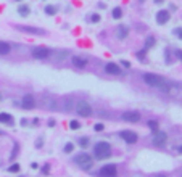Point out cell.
Segmentation results:
<instances>
[{
    "mask_svg": "<svg viewBox=\"0 0 182 177\" xmlns=\"http://www.w3.org/2000/svg\"><path fill=\"white\" fill-rule=\"evenodd\" d=\"M143 82L148 84L150 87H155V89H160L161 92L165 94H169L171 92V82H168L165 77L158 76V74H153V72H145L143 74Z\"/></svg>",
    "mask_w": 182,
    "mask_h": 177,
    "instance_id": "1",
    "label": "cell"
},
{
    "mask_svg": "<svg viewBox=\"0 0 182 177\" xmlns=\"http://www.w3.org/2000/svg\"><path fill=\"white\" fill-rule=\"evenodd\" d=\"M93 156L97 160H107L111 156V145L108 142H98L93 145Z\"/></svg>",
    "mask_w": 182,
    "mask_h": 177,
    "instance_id": "2",
    "label": "cell"
},
{
    "mask_svg": "<svg viewBox=\"0 0 182 177\" xmlns=\"http://www.w3.org/2000/svg\"><path fill=\"white\" fill-rule=\"evenodd\" d=\"M74 163L76 164H79V167H82L84 171H89L90 167L93 166V160H92V156L87 155V153H79L78 156L74 158Z\"/></svg>",
    "mask_w": 182,
    "mask_h": 177,
    "instance_id": "3",
    "label": "cell"
},
{
    "mask_svg": "<svg viewBox=\"0 0 182 177\" xmlns=\"http://www.w3.org/2000/svg\"><path fill=\"white\" fill-rule=\"evenodd\" d=\"M76 111H78V114L82 116V118L92 116V106L87 101H78V103H76Z\"/></svg>",
    "mask_w": 182,
    "mask_h": 177,
    "instance_id": "4",
    "label": "cell"
},
{
    "mask_svg": "<svg viewBox=\"0 0 182 177\" xmlns=\"http://www.w3.org/2000/svg\"><path fill=\"white\" fill-rule=\"evenodd\" d=\"M52 53L53 52L50 49H47V47H36V49H32V57L37 58V60H45V58H49Z\"/></svg>",
    "mask_w": 182,
    "mask_h": 177,
    "instance_id": "5",
    "label": "cell"
},
{
    "mask_svg": "<svg viewBox=\"0 0 182 177\" xmlns=\"http://www.w3.org/2000/svg\"><path fill=\"white\" fill-rule=\"evenodd\" d=\"M119 137H121L126 143H129V145L137 143V140H139L137 134H136V132H132V130H121V132H119Z\"/></svg>",
    "mask_w": 182,
    "mask_h": 177,
    "instance_id": "6",
    "label": "cell"
},
{
    "mask_svg": "<svg viewBox=\"0 0 182 177\" xmlns=\"http://www.w3.org/2000/svg\"><path fill=\"white\" fill-rule=\"evenodd\" d=\"M116 166L114 164H107V166H103L102 169H100V177H116Z\"/></svg>",
    "mask_w": 182,
    "mask_h": 177,
    "instance_id": "7",
    "label": "cell"
},
{
    "mask_svg": "<svg viewBox=\"0 0 182 177\" xmlns=\"http://www.w3.org/2000/svg\"><path fill=\"white\" fill-rule=\"evenodd\" d=\"M166 142H168L166 132H163V130H156V132L153 134V143H155V145L163 147V145H166Z\"/></svg>",
    "mask_w": 182,
    "mask_h": 177,
    "instance_id": "8",
    "label": "cell"
},
{
    "mask_svg": "<svg viewBox=\"0 0 182 177\" xmlns=\"http://www.w3.org/2000/svg\"><path fill=\"white\" fill-rule=\"evenodd\" d=\"M122 119L126 121V123H139L140 121V113L139 111H126V113L122 114Z\"/></svg>",
    "mask_w": 182,
    "mask_h": 177,
    "instance_id": "9",
    "label": "cell"
},
{
    "mask_svg": "<svg viewBox=\"0 0 182 177\" xmlns=\"http://www.w3.org/2000/svg\"><path fill=\"white\" fill-rule=\"evenodd\" d=\"M16 29L21 31V32L34 34V35H42V34H45L42 29H37V27H32V26H16Z\"/></svg>",
    "mask_w": 182,
    "mask_h": 177,
    "instance_id": "10",
    "label": "cell"
},
{
    "mask_svg": "<svg viewBox=\"0 0 182 177\" xmlns=\"http://www.w3.org/2000/svg\"><path fill=\"white\" fill-rule=\"evenodd\" d=\"M21 106H23L24 109H32V108L36 106L34 97H32V95H24V97H23V101H21Z\"/></svg>",
    "mask_w": 182,
    "mask_h": 177,
    "instance_id": "11",
    "label": "cell"
},
{
    "mask_svg": "<svg viewBox=\"0 0 182 177\" xmlns=\"http://www.w3.org/2000/svg\"><path fill=\"white\" fill-rule=\"evenodd\" d=\"M169 18H171V15H169L168 10H160L156 13V23L158 24H166L169 21Z\"/></svg>",
    "mask_w": 182,
    "mask_h": 177,
    "instance_id": "12",
    "label": "cell"
},
{
    "mask_svg": "<svg viewBox=\"0 0 182 177\" xmlns=\"http://www.w3.org/2000/svg\"><path fill=\"white\" fill-rule=\"evenodd\" d=\"M105 71H107L108 74H113V76H119L121 74V68L116 63H108L107 66H105Z\"/></svg>",
    "mask_w": 182,
    "mask_h": 177,
    "instance_id": "13",
    "label": "cell"
},
{
    "mask_svg": "<svg viewBox=\"0 0 182 177\" xmlns=\"http://www.w3.org/2000/svg\"><path fill=\"white\" fill-rule=\"evenodd\" d=\"M71 63H73V66L79 68V69L87 66V60L82 58V57H73V58H71Z\"/></svg>",
    "mask_w": 182,
    "mask_h": 177,
    "instance_id": "14",
    "label": "cell"
},
{
    "mask_svg": "<svg viewBox=\"0 0 182 177\" xmlns=\"http://www.w3.org/2000/svg\"><path fill=\"white\" fill-rule=\"evenodd\" d=\"M116 34H118V39L119 40H124L127 37V34H129V29H127V26H118V31H116Z\"/></svg>",
    "mask_w": 182,
    "mask_h": 177,
    "instance_id": "15",
    "label": "cell"
},
{
    "mask_svg": "<svg viewBox=\"0 0 182 177\" xmlns=\"http://www.w3.org/2000/svg\"><path fill=\"white\" fill-rule=\"evenodd\" d=\"M42 101L45 103V106H47V108H50V109H53V108H55V100H53V97H50L49 94H45V95L42 97Z\"/></svg>",
    "mask_w": 182,
    "mask_h": 177,
    "instance_id": "16",
    "label": "cell"
},
{
    "mask_svg": "<svg viewBox=\"0 0 182 177\" xmlns=\"http://www.w3.org/2000/svg\"><path fill=\"white\" fill-rule=\"evenodd\" d=\"M0 123L12 126V124H13V116L8 114V113H0Z\"/></svg>",
    "mask_w": 182,
    "mask_h": 177,
    "instance_id": "17",
    "label": "cell"
},
{
    "mask_svg": "<svg viewBox=\"0 0 182 177\" xmlns=\"http://www.w3.org/2000/svg\"><path fill=\"white\" fill-rule=\"evenodd\" d=\"M10 50H12L10 44L0 40V55H8V53H10Z\"/></svg>",
    "mask_w": 182,
    "mask_h": 177,
    "instance_id": "18",
    "label": "cell"
},
{
    "mask_svg": "<svg viewBox=\"0 0 182 177\" xmlns=\"http://www.w3.org/2000/svg\"><path fill=\"white\" fill-rule=\"evenodd\" d=\"M18 13L23 15V16H27V15L31 13V8L27 7V5H20V7H18Z\"/></svg>",
    "mask_w": 182,
    "mask_h": 177,
    "instance_id": "19",
    "label": "cell"
},
{
    "mask_svg": "<svg viewBox=\"0 0 182 177\" xmlns=\"http://www.w3.org/2000/svg\"><path fill=\"white\" fill-rule=\"evenodd\" d=\"M153 45H155V37H153V35H148V37H147V40H145V50L151 49Z\"/></svg>",
    "mask_w": 182,
    "mask_h": 177,
    "instance_id": "20",
    "label": "cell"
},
{
    "mask_svg": "<svg viewBox=\"0 0 182 177\" xmlns=\"http://www.w3.org/2000/svg\"><path fill=\"white\" fill-rule=\"evenodd\" d=\"M45 13L49 15V16L56 15V7H53V5H47V7H45Z\"/></svg>",
    "mask_w": 182,
    "mask_h": 177,
    "instance_id": "21",
    "label": "cell"
},
{
    "mask_svg": "<svg viewBox=\"0 0 182 177\" xmlns=\"http://www.w3.org/2000/svg\"><path fill=\"white\" fill-rule=\"evenodd\" d=\"M122 16V10L119 7H116V8H113V18L114 20H119V18Z\"/></svg>",
    "mask_w": 182,
    "mask_h": 177,
    "instance_id": "22",
    "label": "cell"
},
{
    "mask_svg": "<svg viewBox=\"0 0 182 177\" xmlns=\"http://www.w3.org/2000/svg\"><path fill=\"white\" fill-rule=\"evenodd\" d=\"M148 127L151 129V132L155 134L156 130H158V127H160V126H158V123H156V121H148Z\"/></svg>",
    "mask_w": 182,
    "mask_h": 177,
    "instance_id": "23",
    "label": "cell"
},
{
    "mask_svg": "<svg viewBox=\"0 0 182 177\" xmlns=\"http://www.w3.org/2000/svg\"><path fill=\"white\" fill-rule=\"evenodd\" d=\"M20 169H21V167H20V164H18V163H15V164H12L10 167H8V172H18Z\"/></svg>",
    "mask_w": 182,
    "mask_h": 177,
    "instance_id": "24",
    "label": "cell"
},
{
    "mask_svg": "<svg viewBox=\"0 0 182 177\" xmlns=\"http://www.w3.org/2000/svg\"><path fill=\"white\" fill-rule=\"evenodd\" d=\"M69 127H71L73 130H78V129L81 127V124H79V121H71V123H69Z\"/></svg>",
    "mask_w": 182,
    "mask_h": 177,
    "instance_id": "25",
    "label": "cell"
},
{
    "mask_svg": "<svg viewBox=\"0 0 182 177\" xmlns=\"http://www.w3.org/2000/svg\"><path fill=\"white\" fill-rule=\"evenodd\" d=\"M66 55H68V52H58V55H53V58L55 60H63Z\"/></svg>",
    "mask_w": 182,
    "mask_h": 177,
    "instance_id": "26",
    "label": "cell"
},
{
    "mask_svg": "<svg viewBox=\"0 0 182 177\" xmlns=\"http://www.w3.org/2000/svg\"><path fill=\"white\" fill-rule=\"evenodd\" d=\"M79 145L85 148V147H87V145H89V138H87V137H82V138H81V140H79Z\"/></svg>",
    "mask_w": 182,
    "mask_h": 177,
    "instance_id": "27",
    "label": "cell"
},
{
    "mask_svg": "<svg viewBox=\"0 0 182 177\" xmlns=\"http://www.w3.org/2000/svg\"><path fill=\"white\" fill-rule=\"evenodd\" d=\"M73 150H74V145H73V143H66V145H65V151H66V153H71Z\"/></svg>",
    "mask_w": 182,
    "mask_h": 177,
    "instance_id": "28",
    "label": "cell"
},
{
    "mask_svg": "<svg viewBox=\"0 0 182 177\" xmlns=\"http://www.w3.org/2000/svg\"><path fill=\"white\" fill-rule=\"evenodd\" d=\"M145 53H147V50H145V49L140 50V52H137V57H139V60H145Z\"/></svg>",
    "mask_w": 182,
    "mask_h": 177,
    "instance_id": "29",
    "label": "cell"
},
{
    "mask_svg": "<svg viewBox=\"0 0 182 177\" xmlns=\"http://www.w3.org/2000/svg\"><path fill=\"white\" fill-rule=\"evenodd\" d=\"M93 130H97V132H102V130H105V126L98 123V124H95V126H93Z\"/></svg>",
    "mask_w": 182,
    "mask_h": 177,
    "instance_id": "30",
    "label": "cell"
},
{
    "mask_svg": "<svg viewBox=\"0 0 182 177\" xmlns=\"http://www.w3.org/2000/svg\"><path fill=\"white\" fill-rule=\"evenodd\" d=\"M90 21H92V23H98V21H100V15L93 13V15H92V18H90Z\"/></svg>",
    "mask_w": 182,
    "mask_h": 177,
    "instance_id": "31",
    "label": "cell"
},
{
    "mask_svg": "<svg viewBox=\"0 0 182 177\" xmlns=\"http://www.w3.org/2000/svg\"><path fill=\"white\" fill-rule=\"evenodd\" d=\"M174 34L182 40V27H176V29H174Z\"/></svg>",
    "mask_w": 182,
    "mask_h": 177,
    "instance_id": "32",
    "label": "cell"
},
{
    "mask_svg": "<svg viewBox=\"0 0 182 177\" xmlns=\"http://www.w3.org/2000/svg\"><path fill=\"white\" fill-rule=\"evenodd\" d=\"M119 64H121V66H124V68H131V63H129V61H126V60H121V61H119Z\"/></svg>",
    "mask_w": 182,
    "mask_h": 177,
    "instance_id": "33",
    "label": "cell"
},
{
    "mask_svg": "<svg viewBox=\"0 0 182 177\" xmlns=\"http://www.w3.org/2000/svg\"><path fill=\"white\" fill-rule=\"evenodd\" d=\"M65 109H66V111H71V109H73V106H71V100H68V101L65 103Z\"/></svg>",
    "mask_w": 182,
    "mask_h": 177,
    "instance_id": "34",
    "label": "cell"
},
{
    "mask_svg": "<svg viewBox=\"0 0 182 177\" xmlns=\"http://www.w3.org/2000/svg\"><path fill=\"white\" fill-rule=\"evenodd\" d=\"M42 171H44V174H49V171H50V166H49V164H45V166L42 167Z\"/></svg>",
    "mask_w": 182,
    "mask_h": 177,
    "instance_id": "35",
    "label": "cell"
},
{
    "mask_svg": "<svg viewBox=\"0 0 182 177\" xmlns=\"http://www.w3.org/2000/svg\"><path fill=\"white\" fill-rule=\"evenodd\" d=\"M176 57H177L179 60H182V50H177V52H176Z\"/></svg>",
    "mask_w": 182,
    "mask_h": 177,
    "instance_id": "36",
    "label": "cell"
},
{
    "mask_svg": "<svg viewBox=\"0 0 182 177\" xmlns=\"http://www.w3.org/2000/svg\"><path fill=\"white\" fill-rule=\"evenodd\" d=\"M36 147H37V148H41V147H42V140H37V143H36Z\"/></svg>",
    "mask_w": 182,
    "mask_h": 177,
    "instance_id": "37",
    "label": "cell"
},
{
    "mask_svg": "<svg viewBox=\"0 0 182 177\" xmlns=\"http://www.w3.org/2000/svg\"><path fill=\"white\" fill-rule=\"evenodd\" d=\"M53 126H55V121L50 119V121H49V127H53Z\"/></svg>",
    "mask_w": 182,
    "mask_h": 177,
    "instance_id": "38",
    "label": "cell"
},
{
    "mask_svg": "<svg viewBox=\"0 0 182 177\" xmlns=\"http://www.w3.org/2000/svg\"><path fill=\"white\" fill-rule=\"evenodd\" d=\"M153 177H168V175H166V174H155Z\"/></svg>",
    "mask_w": 182,
    "mask_h": 177,
    "instance_id": "39",
    "label": "cell"
},
{
    "mask_svg": "<svg viewBox=\"0 0 182 177\" xmlns=\"http://www.w3.org/2000/svg\"><path fill=\"white\" fill-rule=\"evenodd\" d=\"M176 150H177L179 153H182V147H177V148H176Z\"/></svg>",
    "mask_w": 182,
    "mask_h": 177,
    "instance_id": "40",
    "label": "cell"
},
{
    "mask_svg": "<svg viewBox=\"0 0 182 177\" xmlns=\"http://www.w3.org/2000/svg\"><path fill=\"white\" fill-rule=\"evenodd\" d=\"M165 0H155V3H163Z\"/></svg>",
    "mask_w": 182,
    "mask_h": 177,
    "instance_id": "41",
    "label": "cell"
},
{
    "mask_svg": "<svg viewBox=\"0 0 182 177\" xmlns=\"http://www.w3.org/2000/svg\"><path fill=\"white\" fill-rule=\"evenodd\" d=\"M15 2H21V0H15Z\"/></svg>",
    "mask_w": 182,
    "mask_h": 177,
    "instance_id": "42",
    "label": "cell"
}]
</instances>
